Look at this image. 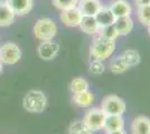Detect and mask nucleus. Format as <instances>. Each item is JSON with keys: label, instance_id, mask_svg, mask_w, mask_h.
Returning a JSON list of instances; mask_svg holds the SVG:
<instances>
[{"label": "nucleus", "instance_id": "1", "mask_svg": "<svg viewBox=\"0 0 150 134\" xmlns=\"http://www.w3.org/2000/svg\"><path fill=\"white\" fill-rule=\"evenodd\" d=\"M115 51V40L108 39L99 34L94 35L90 46V56L96 60H105Z\"/></svg>", "mask_w": 150, "mask_h": 134}, {"label": "nucleus", "instance_id": "2", "mask_svg": "<svg viewBox=\"0 0 150 134\" xmlns=\"http://www.w3.org/2000/svg\"><path fill=\"white\" fill-rule=\"evenodd\" d=\"M23 107L29 113H43L47 107V97L44 92L31 89L23 98Z\"/></svg>", "mask_w": 150, "mask_h": 134}, {"label": "nucleus", "instance_id": "3", "mask_svg": "<svg viewBox=\"0 0 150 134\" xmlns=\"http://www.w3.org/2000/svg\"><path fill=\"white\" fill-rule=\"evenodd\" d=\"M57 34V26L55 21L50 18H40L36 21L34 26V35L40 40H52Z\"/></svg>", "mask_w": 150, "mask_h": 134}, {"label": "nucleus", "instance_id": "4", "mask_svg": "<svg viewBox=\"0 0 150 134\" xmlns=\"http://www.w3.org/2000/svg\"><path fill=\"white\" fill-rule=\"evenodd\" d=\"M106 114L101 109V107H92L86 111L83 120L84 124L88 126L91 132H96L104 126Z\"/></svg>", "mask_w": 150, "mask_h": 134}, {"label": "nucleus", "instance_id": "5", "mask_svg": "<svg viewBox=\"0 0 150 134\" xmlns=\"http://www.w3.org/2000/svg\"><path fill=\"white\" fill-rule=\"evenodd\" d=\"M125 102L117 95H108L101 103V109L106 115H122L125 112Z\"/></svg>", "mask_w": 150, "mask_h": 134}, {"label": "nucleus", "instance_id": "6", "mask_svg": "<svg viewBox=\"0 0 150 134\" xmlns=\"http://www.w3.org/2000/svg\"><path fill=\"white\" fill-rule=\"evenodd\" d=\"M21 58V51L15 43H5L0 47V60L4 65H13Z\"/></svg>", "mask_w": 150, "mask_h": 134}, {"label": "nucleus", "instance_id": "7", "mask_svg": "<svg viewBox=\"0 0 150 134\" xmlns=\"http://www.w3.org/2000/svg\"><path fill=\"white\" fill-rule=\"evenodd\" d=\"M38 56L43 60H50L55 58L59 51V44L52 40H45L42 41L37 48Z\"/></svg>", "mask_w": 150, "mask_h": 134}, {"label": "nucleus", "instance_id": "8", "mask_svg": "<svg viewBox=\"0 0 150 134\" xmlns=\"http://www.w3.org/2000/svg\"><path fill=\"white\" fill-rule=\"evenodd\" d=\"M83 17L82 13L77 7L71 8V9H66V10H62L61 15H59V19L63 22V25L66 27H79L81 19Z\"/></svg>", "mask_w": 150, "mask_h": 134}, {"label": "nucleus", "instance_id": "9", "mask_svg": "<svg viewBox=\"0 0 150 134\" xmlns=\"http://www.w3.org/2000/svg\"><path fill=\"white\" fill-rule=\"evenodd\" d=\"M77 8L83 16H95L102 8L100 0H79Z\"/></svg>", "mask_w": 150, "mask_h": 134}, {"label": "nucleus", "instance_id": "10", "mask_svg": "<svg viewBox=\"0 0 150 134\" xmlns=\"http://www.w3.org/2000/svg\"><path fill=\"white\" fill-rule=\"evenodd\" d=\"M15 15L24 16L33 9V0H5Z\"/></svg>", "mask_w": 150, "mask_h": 134}, {"label": "nucleus", "instance_id": "11", "mask_svg": "<svg viewBox=\"0 0 150 134\" xmlns=\"http://www.w3.org/2000/svg\"><path fill=\"white\" fill-rule=\"evenodd\" d=\"M95 19L98 21L99 27H105L109 25H113L114 21L117 20V17L114 16V13L111 11L110 7H103L98 11V13L94 16Z\"/></svg>", "mask_w": 150, "mask_h": 134}, {"label": "nucleus", "instance_id": "12", "mask_svg": "<svg viewBox=\"0 0 150 134\" xmlns=\"http://www.w3.org/2000/svg\"><path fill=\"white\" fill-rule=\"evenodd\" d=\"M110 9L117 18L130 16L132 11L131 6L127 0H114L110 5Z\"/></svg>", "mask_w": 150, "mask_h": 134}, {"label": "nucleus", "instance_id": "13", "mask_svg": "<svg viewBox=\"0 0 150 134\" xmlns=\"http://www.w3.org/2000/svg\"><path fill=\"white\" fill-rule=\"evenodd\" d=\"M150 131V119L140 115L137 116L131 125V132L132 134H148Z\"/></svg>", "mask_w": 150, "mask_h": 134}, {"label": "nucleus", "instance_id": "14", "mask_svg": "<svg viewBox=\"0 0 150 134\" xmlns=\"http://www.w3.org/2000/svg\"><path fill=\"white\" fill-rule=\"evenodd\" d=\"M79 27L81 28V30L88 35H96L99 32L100 27L98 25V21L95 19L94 16H83L81 19V22Z\"/></svg>", "mask_w": 150, "mask_h": 134}, {"label": "nucleus", "instance_id": "15", "mask_svg": "<svg viewBox=\"0 0 150 134\" xmlns=\"http://www.w3.org/2000/svg\"><path fill=\"white\" fill-rule=\"evenodd\" d=\"M123 128H125V120L122 115H106L104 126H103L105 132L119 131V130H123Z\"/></svg>", "mask_w": 150, "mask_h": 134}, {"label": "nucleus", "instance_id": "16", "mask_svg": "<svg viewBox=\"0 0 150 134\" xmlns=\"http://www.w3.org/2000/svg\"><path fill=\"white\" fill-rule=\"evenodd\" d=\"M15 13L5 0H0V27L10 26L15 20Z\"/></svg>", "mask_w": 150, "mask_h": 134}, {"label": "nucleus", "instance_id": "17", "mask_svg": "<svg viewBox=\"0 0 150 134\" xmlns=\"http://www.w3.org/2000/svg\"><path fill=\"white\" fill-rule=\"evenodd\" d=\"M72 101L79 107H88L93 103L94 96L92 94V92L90 89H88V91H84V92H80V93L73 94Z\"/></svg>", "mask_w": 150, "mask_h": 134}, {"label": "nucleus", "instance_id": "18", "mask_svg": "<svg viewBox=\"0 0 150 134\" xmlns=\"http://www.w3.org/2000/svg\"><path fill=\"white\" fill-rule=\"evenodd\" d=\"M114 26L119 32V36H125L132 32L133 20H132L131 16L120 17V18H117V20L114 21Z\"/></svg>", "mask_w": 150, "mask_h": 134}, {"label": "nucleus", "instance_id": "19", "mask_svg": "<svg viewBox=\"0 0 150 134\" xmlns=\"http://www.w3.org/2000/svg\"><path fill=\"white\" fill-rule=\"evenodd\" d=\"M109 68L112 72L113 74H122L129 69V65L127 64V62L125 60V58L122 57V55L120 56H115L110 60L109 64Z\"/></svg>", "mask_w": 150, "mask_h": 134}, {"label": "nucleus", "instance_id": "20", "mask_svg": "<svg viewBox=\"0 0 150 134\" xmlns=\"http://www.w3.org/2000/svg\"><path fill=\"white\" fill-rule=\"evenodd\" d=\"M122 57L125 58L129 67H134L140 64V62H141V56H140L139 51L136 49H127L122 54Z\"/></svg>", "mask_w": 150, "mask_h": 134}, {"label": "nucleus", "instance_id": "21", "mask_svg": "<svg viewBox=\"0 0 150 134\" xmlns=\"http://www.w3.org/2000/svg\"><path fill=\"white\" fill-rule=\"evenodd\" d=\"M69 89L71 92L75 94V93H80V92H84L88 89V83L86 79L82 78V77H75L72 79V82L69 84Z\"/></svg>", "mask_w": 150, "mask_h": 134}, {"label": "nucleus", "instance_id": "22", "mask_svg": "<svg viewBox=\"0 0 150 134\" xmlns=\"http://www.w3.org/2000/svg\"><path fill=\"white\" fill-rule=\"evenodd\" d=\"M137 16L139 21L144 26H150V4L139 6L137 9Z\"/></svg>", "mask_w": 150, "mask_h": 134}, {"label": "nucleus", "instance_id": "23", "mask_svg": "<svg viewBox=\"0 0 150 134\" xmlns=\"http://www.w3.org/2000/svg\"><path fill=\"white\" fill-rule=\"evenodd\" d=\"M85 133H92L88 126L84 124L82 120L74 121L69 128V134H85Z\"/></svg>", "mask_w": 150, "mask_h": 134}, {"label": "nucleus", "instance_id": "24", "mask_svg": "<svg viewBox=\"0 0 150 134\" xmlns=\"http://www.w3.org/2000/svg\"><path fill=\"white\" fill-rule=\"evenodd\" d=\"M98 34L101 35V36H103V37H105V38L113 39V40H115V39L119 37V32L117 30L114 24L113 25L105 26V27H101Z\"/></svg>", "mask_w": 150, "mask_h": 134}, {"label": "nucleus", "instance_id": "25", "mask_svg": "<svg viewBox=\"0 0 150 134\" xmlns=\"http://www.w3.org/2000/svg\"><path fill=\"white\" fill-rule=\"evenodd\" d=\"M52 4L55 8L62 11V10L77 7L79 0H52Z\"/></svg>", "mask_w": 150, "mask_h": 134}, {"label": "nucleus", "instance_id": "26", "mask_svg": "<svg viewBox=\"0 0 150 134\" xmlns=\"http://www.w3.org/2000/svg\"><path fill=\"white\" fill-rule=\"evenodd\" d=\"M105 70V66L103 64L102 60H96V59H93L90 64V72L94 74V75H101L103 74Z\"/></svg>", "mask_w": 150, "mask_h": 134}, {"label": "nucleus", "instance_id": "27", "mask_svg": "<svg viewBox=\"0 0 150 134\" xmlns=\"http://www.w3.org/2000/svg\"><path fill=\"white\" fill-rule=\"evenodd\" d=\"M134 2L139 7V6H144V5H149L150 0H134Z\"/></svg>", "mask_w": 150, "mask_h": 134}, {"label": "nucleus", "instance_id": "28", "mask_svg": "<svg viewBox=\"0 0 150 134\" xmlns=\"http://www.w3.org/2000/svg\"><path fill=\"white\" fill-rule=\"evenodd\" d=\"M105 134H127L123 130H119V131H113V132H106Z\"/></svg>", "mask_w": 150, "mask_h": 134}, {"label": "nucleus", "instance_id": "29", "mask_svg": "<svg viewBox=\"0 0 150 134\" xmlns=\"http://www.w3.org/2000/svg\"><path fill=\"white\" fill-rule=\"evenodd\" d=\"M4 72V64H2V62L0 60V74Z\"/></svg>", "mask_w": 150, "mask_h": 134}, {"label": "nucleus", "instance_id": "30", "mask_svg": "<svg viewBox=\"0 0 150 134\" xmlns=\"http://www.w3.org/2000/svg\"><path fill=\"white\" fill-rule=\"evenodd\" d=\"M148 32H149V35H150V26H148Z\"/></svg>", "mask_w": 150, "mask_h": 134}, {"label": "nucleus", "instance_id": "31", "mask_svg": "<svg viewBox=\"0 0 150 134\" xmlns=\"http://www.w3.org/2000/svg\"><path fill=\"white\" fill-rule=\"evenodd\" d=\"M85 134H92V133H85Z\"/></svg>", "mask_w": 150, "mask_h": 134}, {"label": "nucleus", "instance_id": "32", "mask_svg": "<svg viewBox=\"0 0 150 134\" xmlns=\"http://www.w3.org/2000/svg\"><path fill=\"white\" fill-rule=\"evenodd\" d=\"M148 134H150V131H149V133H148Z\"/></svg>", "mask_w": 150, "mask_h": 134}]
</instances>
